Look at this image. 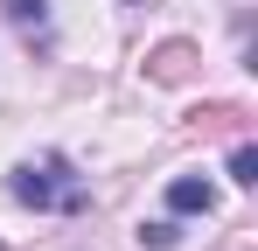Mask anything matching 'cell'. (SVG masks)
I'll return each mask as SVG.
<instances>
[{
    "mask_svg": "<svg viewBox=\"0 0 258 251\" xmlns=\"http://www.w3.org/2000/svg\"><path fill=\"white\" fill-rule=\"evenodd\" d=\"M174 237H181V230H174V223H140V244H147V251H168Z\"/></svg>",
    "mask_w": 258,
    "mask_h": 251,
    "instance_id": "7",
    "label": "cell"
},
{
    "mask_svg": "<svg viewBox=\"0 0 258 251\" xmlns=\"http://www.w3.org/2000/svg\"><path fill=\"white\" fill-rule=\"evenodd\" d=\"M168 209H174V216H210V209H216V181L174 174V181H168Z\"/></svg>",
    "mask_w": 258,
    "mask_h": 251,
    "instance_id": "3",
    "label": "cell"
},
{
    "mask_svg": "<svg viewBox=\"0 0 258 251\" xmlns=\"http://www.w3.org/2000/svg\"><path fill=\"white\" fill-rule=\"evenodd\" d=\"M196 63H203L196 42H161V49H147V77H154V84H188Z\"/></svg>",
    "mask_w": 258,
    "mask_h": 251,
    "instance_id": "2",
    "label": "cell"
},
{
    "mask_svg": "<svg viewBox=\"0 0 258 251\" xmlns=\"http://www.w3.org/2000/svg\"><path fill=\"white\" fill-rule=\"evenodd\" d=\"M244 112L237 105H203V112H188V126H203V133H216V126H237Z\"/></svg>",
    "mask_w": 258,
    "mask_h": 251,
    "instance_id": "6",
    "label": "cell"
},
{
    "mask_svg": "<svg viewBox=\"0 0 258 251\" xmlns=\"http://www.w3.org/2000/svg\"><path fill=\"white\" fill-rule=\"evenodd\" d=\"M7 189H14V203L35 209V216H77L91 203L84 174L70 167V154H35V161H21L7 174Z\"/></svg>",
    "mask_w": 258,
    "mask_h": 251,
    "instance_id": "1",
    "label": "cell"
},
{
    "mask_svg": "<svg viewBox=\"0 0 258 251\" xmlns=\"http://www.w3.org/2000/svg\"><path fill=\"white\" fill-rule=\"evenodd\" d=\"M0 7H7V21L28 42H49V0H0Z\"/></svg>",
    "mask_w": 258,
    "mask_h": 251,
    "instance_id": "4",
    "label": "cell"
},
{
    "mask_svg": "<svg viewBox=\"0 0 258 251\" xmlns=\"http://www.w3.org/2000/svg\"><path fill=\"white\" fill-rule=\"evenodd\" d=\"M230 181H237V189L258 181V147H230Z\"/></svg>",
    "mask_w": 258,
    "mask_h": 251,
    "instance_id": "5",
    "label": "cell"
}]
</instances>
